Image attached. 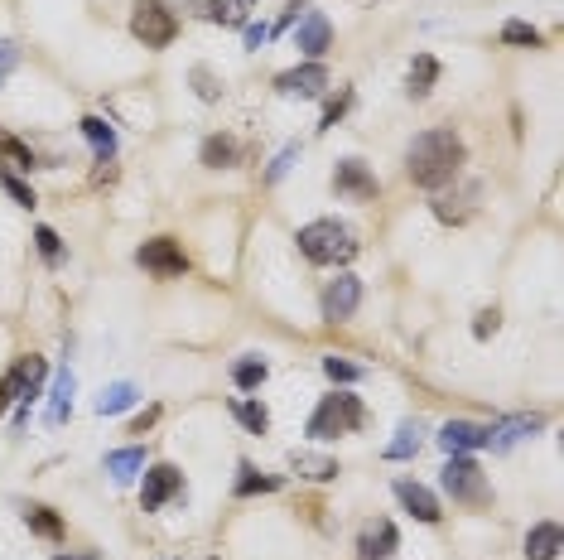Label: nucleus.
I'll list each match as a JSON object with an SVG mask.
<instances>
[{
	"label": "nucleus",
	"instance_id": "nucleus-1",
	"mask_svg": "<svg viewBox=\"0 0 564 560\" xmlns=\"http://www.w3.org/2000/svg\"><path fill=\"white\" fill-rule=\"evenodd\" d=\"M458 169H463V140L449 126H434L425 136H415L410 150H405V174L420 189H444Z\"/></svg>",
	"mask_w": 564,
	"mask_h": 560
},
{
	"label": "nucleus",
	"instance_id": "nucleus-2",
	"mask_svg": "<svg viewBox=\"0 0 564 560\" xmlns=\"http://www.w3.org/2000/svg\"><path fill=\"white\" fill-rule=\"evenodd\" d=\"M295 242H299V252L309 256V261H319V266H348L352 256H357V237L338 218H319V223L299 227Z\"/></svg>",
	"mask_w": 564,
	"mask_h": 560
},
{
	"label": "nucleus",
	"instance_id": "nucleus-3",
	"mask_svg": "<svg viewBox=\"0 0 564 560\" xmlns=\"http://www.w3.org/2000/svg\"><path fill=\"white\" fill-rule=\"evenodd\" d=\"M362 425V401L348 392H333L323 396L319 406H314V416H309V435L314 440H338V435H352Z\"/></svg>",
	"mask_w": 564,
	"mask_h": 560
},
{
	"label": "nucleus",
	"instance_id": "nucleus-4",
	"mask_svg": "<svg viewBox=\"0 0 564 560\" xmlns=\"http://www.w3.org/2000/svg\"><path fill=\"white\" fill-rule=\"evenodd\" d=\"M444 493L463 507H483L492 498V488H487V474L468 459V454H449V464H444Z\"/></svg>",
	"mask_w": 564,
	"mask_h": 560
},
{
	"label": "nucleus",
	"instance_id": "nucleus-5",
	"mask_svg": "<svg viewBox=\"0 0 564 560\" xmlns=\"http://www.w3.org/2000/svg\"><path fill=\"white\" fill-rule=\"evenodd\" d=\"M131 34L145 44V49H169L174 34H179V20L164 0H135V15H131Z\"/></svg>",
	"mask_w": 564,
	"mask_h": 560
},
{
	"label": "nucleus",
	"instance_id": "nucleus-6",
	"mask_svg": "<svg viewBox=\"0 0 564 560\" xmlns=\"http://www.w3.org/2000/svg\"><path fill=\"white\" fill-rule=\"evenodd\" d=\"M135 261H140L150 276H160V280L184 276L188 271V256H184V247H179L174 237H155V242H145V247L135 252Z\"/></svg>",
	"mask_w": 564,
	"mask_h": 560
},
{
	"label": "nucleus",
	"instance_id": "nucleus-7",
	"mask_svg": "<svg viewBox=\"0 0 564 560\" xmlns=\"http://www.w3.org/2000/svg\"><path fill=\"white\" fill-rule=\"evenodd\" d=\"M357 305H362V280H357V276L328 280V290H323V319H328V324H343V319H352Z\"/></svg>",
	"mask_w": 564,
	"mask_h": 560
},
{
	"label": "nucleus",
	"instance_id": "nucleus-8",
	"mask_svg": "<svg viewBox=\"0 0 564 560\" xmlns=\"http://www.w3.org/2000/svg\"><path fill=\"white\" fill-rule=\"evenodd\" d=\"M184 493V474L174 469V464H155L150 474H145V488H140V503L145 512H160L169 498H179Z\"/></svg>",
	"mask_w": 564,
	"mask_h": 560
},
{
	"label": "nucleus",
	"instance_id": "nucleus-9",
	"mask_svg": "<svg viewBox=\"0 0 564 560\" xmlns=\"http://www.w3.org/2000/svg\"><path fill=\"white\" fill-rule=\"evenodd\" d=\"M333 189L352 203H372L376 198V174L362 160H343V165L333 169Z\"/></svg>",
	"mask_w": 564,
	"mask_h": 560
},
{
	"label": "nucleus",
	"instance_id": "nucleus-10",
	"mask_svg": "<svg viewBox=\"0 0 564 560\" xmlns=\"http://www.w3.org/2000/svg\"><path fill=\"white\" fill-rule=\"evenodd\" d=\"M396 546H401V532H396V522H367L362 536H357V560H391L396 556Z\"/></svg>",
	"mask_w": 564,
	"mask_h": 560
},
{
	"label": "nucleus",
	"instance_id": "nucleus-11",
	"mask_svg": "<svg viewBox=\"0 0 564 560\" xmlns=\"http://www.w3.org/2000/svg\"><path fill=\"white\" fill-rule=\"evenodd\" d=\"M275 87H280L285 97H319L323 87H328V68H323V63H299L290 73H280Z\"/></svg>",
	"mask_w": 564,
	"mask_h": 560
},
{
	"label": "nucleus",
	"instance_id": "nucleus-12",
	"mask_svg": "<svg viewBox=\"0 0 564 560\" xmlns=\"http://www.w3.org/2000/svg\"><path fill=\"white\" fill-rule=\"evenodd\" d=\"M328 44H333V29H328V20H323L319 10H309V15L299 20V29H295V49H299V54H309V63H319V58L328 54Z\"/></svg>",
	"mask_w": 564,
	"mask_h": 560
},
{
	"label": "nucleus",
	"instance_id": "nucleus-13",
	"mask_svg": "<svg viewBox=\"0 0 564 560\" xmlns=\"http://www.w3.org/2000/svg\"><path fill=\"white\" fill-rule=\"evenodd\" d=\"M439 445H444V454H473V449H487V425L449 420V425L439 430Z\"/></svg>",
	"mask_w": 564,
	"mask_h": 560
},
{
	"label": "nucleus",
	"instance_id": "nucleus-14",
	"mask_svg": "<svg viewBox=\"0 0 564 560\" xmlns=\"http://www.w3.org/2000/svg\"><path fill=\"white\" fill-rule=\"evenodd\" d=\"M540 425H545V416H507V420H497V425H487V445L492 449H511L516 440H526V435H536Z\"/></svg>",
	"mask_w": 564,
	"mask_h": 560
},
{
	"label": "nucleus",
	"instance_id": "nucleus-15",
	"mask_svg": "<svg viewBox=\"0 0 564 560\" xmlns=\"http://www.w3.org/2000/svg\"><path fill=\"white\" fill-rule=\"evenodd\" d=\"M396 498L405 503V512H415L420 522H439L444 512H439V498H434L425 483H415V478H396Z\"/></svg>",
	"mask_w": 564,
	"mask_h": 560
},
{
	"label": "nucleus",
	"instance_id": "nucleus-16",
	"mask_svg": "<svg viewBox=\"0 0 564 560\" xmlns=\"http://www.w3.org/2000/svg\"><path fill=\"white\" fill-rule=\"evenodd\" d=\"M193 5H198V15L217 20L222 29H242L256 10V0H193Z\"/></svg>",
	"mask_w": 564,
	"mask_h": 560
},
{
	"label": "nucleus",
	"instance_id": "nucleus-17",
	"mask_svg": "<svg viewBox=\"0 0 564 560\" xmlns=\"http://www.w3.org/2000/svg\"><path fill=\"white\" fill-rule=\"evenodd\" d=\"M560 546H564L560 522H536V527L526 532V560H555Z\"/></svg>",
	"mask_w": 564,
	"mask_h": 560
},
{
	"label": "nucleus",
	"instance_id": "nucleus-18",
	"mask_svg": "<svg viewBox=\"0 0 564 560\" xmlns=\"http://www.w3.org/2000/svg\"><path fill=\"white\" fill-rule=\"evenodd\" d=\"M290 469L299 478H309V483H328V478H338V459H328V454H309V449H295L290 454Z\"/></svg>",
	"mask_w": 564,
	"mask_h": 560
},
{
	"label": "nucleus",
	"instance_id": "nucleus-19",
	"mask_svg": "<svg viewBox=\"0 0 564 560\" xmlns=\"http://www.w3.org/2000/svg\"><path fill=\"white\" fill-rule=\"evenodd\" d=\"M135 401H140V392H135L131 382H116V387H107V392L97 396V416H121V411H131Z\"/></svg>",
	"mask_w": 564,
	"mask_h": 560
},
{
	"label": "nucleus",
	"instance_id": "nucleus-20",
	"mask_svg": "<svg viewBox=\"0 0 564 560\" xmlns=\"http://www.w3.org/2000/svg\"><path fill=\"white\" fill-rule=\"evenodd\" d=\"M140 469H145V449H116V454H107V474L116 483H131Z\"/></svg>",
	"mask_w": 564,
	"mask_h": 560
},
{
	"label": "nucleus",
	"instance_id": "nucleus-21",
	"mask_svg": "<svg viewBox=\"0 0 564 560\" xmlns=\"http://www.w3.org/2000/svg\"><path fill=\"white\" fill-rule=\"evenodd\" d=\"M82 136L92 140V150H97L102 160H111V155H116V131H111L102 116H82Z\"/></svg>",
	"mask_w": 564,
	"mask_h": 560
},
{
	"label": "nucleus",
	"instance_id": "nucleus-22",
	"mask_svg": "<svg viewBox=\"0 0 564 560\" xmlns=\"http://www.w3.org/2000/svg\"><path fill=\"white\" fill-rule=\"evenodd\" d=\"M68 411H73V372H63V377L54 382V401H49L44 420H49V425H63V420H68Z\"/></svg>",
	"mask_w": 564,
	"mask_h": 560
},
{
	"label": "nucleus",
	"instance_id": "nucleus-23",
	"mask_svg": "<svg viewBox=\"0 0 564 560\" xmlns=\"http://www.w3.org/2000/svg\"><path fill=\"white\" fill-rule=\"evenodd\" d=\"M25 522H29V532L44 536V541H58V536H63V517H58L54 507H29Z\"/></svg>",
	"mask_w": 564,
	"mask_h": 560
},
{
	"label": "nucleus",
	"instance_id": "nucleus-24",
	"mask_svg": "<svg viewBox=\"0 0 564 560\" xmlns=\"http://www.w3.org/2000/svg\"><path fill=\"white\" fill-rule=\"evenodd\" d=\"M434 78H439V63H434V54H420L415 63H410V78H405V83H410V97H425V92L434 87Z\"/></svg>",
	"mask_w": 564,
	"mask_h": 560
},
{
	"label": "nucleus",
	"instance_id": "nucleus-25",
	"mask_svg": "<svg viewBox=\"0 0 564 560\" xmlns=\"http://www.w3.org/2000/svg\"><path fill=\"white\" fill-rule=\"evenodd\" d=\"M237 160V140L232 136H208L203 140V165L208 169H227Z\"/></svg>",
	"mask_w": 564,
	"mask_h": 560
},
{
	"label": "nucleus",
	"instance_id": "nucleus-26",
	"mask_svg": "<svg viewBox=\"0 0 564 560\" xmlns=\"http://www.w3.org/2000/svg\"><path fill=\"white\" fill-rule=\"evenodd\" d=\"M420 435H425V430H420V420H405L401 430H396V440L386 445V459H410V454L420 449Z\"/></svg>",
	"mask_w": 564,
	"mask_h": 560
},
{
	"label": "nucleus",
	"instance_id": "nucleus-27",
	"mask_svg": "<svg viewBox=\"0 0 564 560\" xmlns=\"http://www.w3.org/2000/svg\"><path fill=\"white\" fill-rule=\"evenodd\" d=\"M275 488H280V478H275V474H261V469L242 464V478H237V498H251V493H275Z\"/></svg>",
	"mask_w": 564,
	"mask_h": 560
},
{
	"label": "nucleus",
	"instance_id": "nucleus-28",
	"mask_svg": "<svg viewBox=\"0 0 564 560\" xmlns=\"http://www.w3.org/2000/svg\"><path fill=\"white\" fill-rule=\"evenodd\" d=\"M266 372H270V367L261 363V358H242V363L232 367V382H237L242 392H256V387L266 382Z\"/></svg>",
	"mask_w": 564,
	"mask_h": 560
},
{
	"label": "nucleus",
	"instance_id": "nucleus-29",
	"mask_svg": "<svg viewBox=\"0 0 564 560\" xmlns=\"http://www.w3.org/2000/svg\"><path fill=\"white\" fill-rule=\"evenodd\" d=\"M0 155H5V165L10 169H39L34 150H29L25 140H15V136H0Z\"/></svg>",
	"mask_w": 564,
	"mask_h": 560
},
{
	"label": "nucleus",
	"instance_id": "nucleus-30",
	"mask_svg": "<svg viewBox=\"0 0 564 560\" xmlns=\"http://www.w3.org/2000/svg\"><path fill=\"white\" fill-rule=\"evenodd\" d=\"M232 411H237V420H242L251 435H266V430H270V416H266V406H261V401H237Z\"/></svg>",
	"mask_w": 564,
	"mask_h": 560
},
{
	"label": "nucleus",
	"instance_id": "nucleus-31",
	"mask_svg": "<svg viewBox=\"0 0 564 560\" xmlns=\"http://www.w3.org/2000/svg\"><path fill=\"white\" fill-rule=\"evenodd\" d=\"M502 44H521V49H540V29L526 20H507L502 25Z\"/></svg>",
	"mask_w": 564,
	"mask_h": 560
},
{
	"label": "nucleus",
	"instance_id": "nucleus-32",
	"mask_svg": "<svg viewBox=\"0 0 564 560\" xmlns=\"http://www.w3.org/2000/svg\"><path fill=\"white\" fill-rule=\"evenodd\" d=\"M188 83H193V92H198L203 102H217V97H222V78H217L213 68H203V63L188 73Z\"/></svg>",
	"mask_w": 564,
	"mask_h": 560
},
{
	"label": "nucleus",
	"instance_id": "nucleus-33",
	"mask_svg": "<svg viewBox=\"0 0 564 560\" xmlns=\"http://www.w3.org/2000/svg\"><path fill=\"white\" fill-rule=\"evenodd\" d=\"M0 189L15 198L20 208H34V189H29L25 179H15V169H5V174H0Z\"/></svg>",
	"mask_w": 564,
	"mask_h": 560
},
{
	"label": "nucleus",
	"instance_id": "nucleus-34",
	"mask_svg": "<svg viewBox=\"0 0 564 560\" xmlns=\"http://www.w3.org/2000/svg\"><path fill=\"white\" fill-rule=\"evenodd\" d=\"M323 372H328L333 382H362V367L348 363V358H323Z\"/></svg>",
	"mask_w": 564,
	"mask_h": 560
},
{
	"label": "nucleus",
	"instance_id": "nucleus-35",
	"mask_svg": "<svg viewBox=\"0 0 564 560\" xmlns=\"http://www.w3.org/2000/svg\"><path fill=\"white\" fill-rule=\"evenodd\" d=\"M34 242H39V256H44L49 266H58V256H63V242H58L54 227H39V232H34Z\"/></svg>",
	"mask_w": 564,
	"mask_h": 560
},
{
	"label": "nucleus",
	"instance_id": "nucleus-36",
	"mask_svg": "<svg viewBox=\"0 0 564 560\" xmlns=\"http://www.w3.org/2000/svg\"><path fill=\"white\" fill-rule=\"evenodd\" d=\"M15 401H20V372L10 367V372L0 377V416H5V411H10Z\"/></svg>",
	"mask_w": 564,
	"mask_h": 560
},
{
	"label": "nucleus",
	"instance_id": "nucleus-37",
	"mask_svg": "<svg viewBox=\"0 0 564 560\" xmlns=\"http://www.w3.org/2000/svg\"><path fill=\"white\" fill-rule=\"evenodd\" d=\"M295 155H299L295 145H285V150H280V155H275V165L266 169V184H275V179H280V174H285V169L295 165Z\"/></svg>",
	"mask_w": 564,
	"mask_h": 560
},
{
	"label": "nucleus",
	"instance_id": "nucleus-38",
	"mask_svg": "<svg viewBox=\"0 0 564 560\" xmlns=\"http://www.w3.org/2000/svg\"><path fill=\"white\" fill-rule=\"evenodd\" d=\"M497 324H502V314H497V309H483V314H478V324H473V334L492 338V334H497Z\"/></svg>",
	"mask_w": 564,
	"mask_h": 560
},
{
	"label": "nucleus",
	"instance_id": "nucleus-39",
	"mask_svg": "<svg viewBox=\"0 0 564 560\" xmlns=\"http://www.w3.org/2000/svg\"><path fill=\"white\" fill-rule=\"evenodd\" d=\"M348 107H352V92H343L338 102H328V112H323V131H328V126H338V116L348 112Z\"/></svg>",
	"mask_w": 564,
	"mask_h": 560
},
{
	"label": "nucleus",
	"instance_id": "nucleus-40",
	"mask_svg": "<svg viewBox=\"0 0 564 560\" xmlns=\"http://www.w3.org/2000/svg\"><path fill=\"white\" fill-rule=\"evenodd\" d=\"M270 39V25H246V49H261Z\"/></svg>",
	"mask_w": 564,
	"mask_h": 560
},
{
	"label": "nucleus",
	"instance_id": "nucleus-41",
	"mask_svg": "<svg viewBox=\"0 0 564 560\" xmlns=\"http://www.w3.org/2000/svg\"><path fill=\"white\" fill-rule=\"evenodd\" d=\"M155 416H160V406H150L145 416H135V420H131V435H145V430L155 425Z\"/></svg>",
	"mask_w": 564,
	"mask_h": 560
},
{
	"label": "nucleus",
	"instance_id": "nucleus-42",
	"mask_svg": "<svg viewBox=\"0 0 564 560\" xmlns=\"http://www.w3.org/2000/svg\"><path fill=\"white\" fill-rule=\"evenodd\" d=\"M15 68V49L10 44H0V73H10Z\"/></svg>",
	"mask_w": 564,
	"mask_h": 560
},
{
	"label": "nucleus",
	"instance_id": "nucleus-43",
	"mask_svg": "<svg viewBox=\"0 0 564 560\" xmlns=\"http://www.w3.org/2000/svg\"><path fill=\"white\" fill-rule=\"evenodd\" d=\"M54 560H102L97 551H63V556H54Z\"/></svg>",
	"mask_w": 564,
	"mask_h": 560
},
{
	"label": "nucleus",
	"instance_id": "nucleus-44",
	"mask_svg": "<svg viewBox=\"0 0 564 560\" xmlns=\"http://www.w3.org/2000/svg\"><path fill=\"white\" fill-rule=\"evenodd\" d=\"M0 83H5V73H0Z\"/></svg>",
	"mask_w": 564,
	"mask_h": 560
}]
</instances>
